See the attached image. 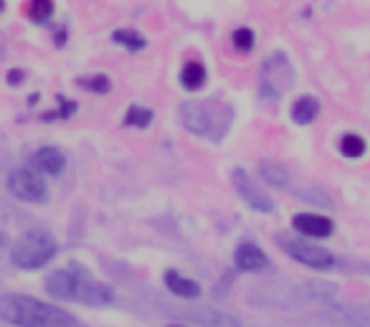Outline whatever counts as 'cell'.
I'll use <instances>...</instances> for the list:
<instances>
[{"instance_id":"1","label":"cell","mask_w":370,"mask_h":327,"mask_svg":"<svg viewBox=\"0 0 370 327\" xmlns=\"http://www.w3.org/2000/svg\"><path fill=\"white\" fill-rule=\"evenodd\" d=\"M0 320L13 327H84L71 312L29 294H0Z\"/></svg>"},{"instance_id":"2","label":"cell","mask_w":370,"mask_h":327,"mask_svg":"<svg viewBox=\"0 0 370 327\" xmlns=\"http://www.w3.org/2000/svg\"><path fill=\"white\" fill-rule=\"evenodd\" d=\"M180 122L190 135L210 137L213 142L224 139L233 122V112L229 105L208 99V102H183L180 105Z\"/></svg>"},{"instance_id":"3","label":"cell","mask_w":370,"mask_h":327,"mask_svg":"<svg viewBox=\"0 0 370 327\" xmlns=\"http://www.w3.org/2000/svg\"><path fill=\"white\" fill-rule=\"evenodd\" d=\"M56 251L59 244L51 231L31 229L15 241L13 251H10V261L23 272H33V269H41V266L49 264L51 259L56 257Z\"/></svg>"},{"instance_id":"4","label":"cell","mask_w":370,"mask_h":327,"mask_svg":"<svg viewBox=\"0 0 370 327\" xmlns=\"http://www.w3.org/2000/svg\"><path fill=\"white\" fill-rule=\"evenodd\" d=\"M294 84V66L282 51L272 54L261 63V77H259V94L269 102H277L292 89Z\"/></svg>"},{"instance_id":"5","label":"cell","mask_w":370,"mask_h":327,"mask_svg":"<svg viewBox=\"0 0 370 327\" xmlns=\"http://www.w3.org/2000/svg\"><path fill=\"white\" fill-rule=\"evenodd\" d=\"M277 244H279V249L284 251L286 257L294 259V261H300L302 266L320 269V272L335 266V257H332V251L312 244V241H307L305 236H277Z\"/></svg>"},{"instance_id":"6","label":"cell","mask_w":370,"mask_h":327,"mask_svg":"<svg viewBox=\"0 0 370 327\" xmlns=\"http://www.w3.org/2000/svg\"><path fill=\"white\" fill-rule=\"evenodd\" d=\"M8 190L18 198V201L26 203H41L49 198V188H46V181L38 170H31V167H15L8 175Z\"/></svg>"},{"instance_id":"7","label":"cell","mask_w":370,"mask_h":327,"mask_svg":"<svg viewBox=\"0 0 370 327\" xmlns=\"http://www.w3.org/2000/svg\"><path fill=\"white\" fill-rule=\"evenodd\" d=\"M231 181H233V188H236L238 198L252 211H256V213H272L274 211V201L269 198V193L259 188L256 183H254V178L246 173L244 167H233Z\"/></svg>"},{"instance_id":"8","label":"cell","mask_w":370,"mask_h":327,"mask_svg":"<svg viewBox=\"0 0 370 327\" xmlns=\"http://www.w3.org/2000/svg\"><path fill=\"white\" fill-rule=\"evenodd\" d=\"M114 300L112 287L99 282V279L89 277V274L79 272V284H77V302L82 305H91V307H102L109 305Z\"/></svg>"},{"instance_id":"9","label":"cell","mask_w":370,"mask_h":327,"mask_svg":"<svg viewBox=\"0 0 370 327\" xmlns=\"http://www.w3.org/2000/svg\"><path fill=\"white\" fill-rule=\"evenodd\" d=\"M292 229L305 238H327L332 236L335 223L322 213H297L292 218Z\"/></svg>"},{"instance_id":"10","label":"cell","mask_w":370,"mask_h":327,"mask_svg":"<svg viewBox=\"0 0 370 327\" xmlns=\"http://www.w3.org/2000/svg\"><path fill=\"white\" fill-rule=\"evenodd\" d=\"M233 264H236L238 272L256 274V272L269 269L272 261H269V257L261 251V246L252 244V241H244V244H238L236 251H233Z\"/></svg>"},{"instance_id":"11","label":"cell","mask_w":370,"mask_h":327,"mask_svg":"<svg viewBox=\"0 0 370 327\" xmlns=\"http://www.w3.org/2000/svg\"><path fill=\"white\" fill-rule=\"evenodd\" d=\"M77 284L79 272H71V269H59L46 277V292L61 302H77Z\"/></svg>"},{"instance_id":"12","label":"cell","mask_w":370,"mask_h":327,"mask_svg":"<svg viewBox=\"0 0 370 327\" xmlns=\"http://www.w3.org/2000/svg\"><path fill=\"white\" fill-rule=\"evenodd\" d=\"M33 165L38 173H46V175H61L63 173V165H66V158L59 147H41L38 153H33Z\"/></svg>"},{"instance_id":"13","label":"cell","mask_w":370,"mask_h":327,"mask_svg":"<svg viewBox=\"0 0 370 327\" xmlns=\"http://www.w3.org/2000/svg\"><path fill=\"white\" fill-rule=\"evenodd\" d=\"M259 175H261V181L266 185H272V188H286L292 178H289V170L282 165L279 160H272V158H264V160H259Z\"/></svg>"},{"instance_id":"14","label":"cell","mask_w":370,"mask_h":327,"mask_svg":"<svg viewBox=\"0 0 370 327\" xmlns=\"http://www.w3.org/2000/svg\"><path fill=\"white\" fill-rule=\"evenodd\" d=\"M165 287H168V292H173L180 300H196V297H201V284L188 277H183L180 272H173V269L165 274Z\"/></svg>"},{"instance_id":"15","label":"cell","mask_w":370,"mask_h":327,"mask_svg":"<svg viewBox=\"0 0 370 327\" xmlns=\"http://www.w3.org/2000/svg\"><path fill=\"white\" fill-rule=\"evenodd\" d=\"M317 117H320V102L314 97H309V94L300 97L292 105V119L297 125H312Z\"/></svg>"},{"instance_id":"16","label":"cell","mask_w":370,"mask_h":327,"mask_svg":"<svg viewBox=\"0 0 370 327\" xmlns=\"http://www.w3.org/2000/svg\"><path fill=\"white\" fill-rule=\"evenodd\" d=\"M180 84L188 91H198L206 84V66L201 61H188L180 69Z\"/></svg>"},{"instance_id":"17","label":"cell","mask_w":370,"mask_h":327,"mask_svg":"<svg viewBox=\"0 0 370 327\" xmlns=\"http://www.w3.org/2000/svg\"><path fill=\"white\" fill-rule=\"evenodd\" d=\"M365 150H368V142H365L360 135L355 132H345L340 137V153L350 160H357V158H363Z\"/></svg>"},{"instance_id":"18","label":"cell","mask_w":370,"mask_h":327,"mask_svg":"<svg viewBox=\"0 0 370 327\" xmlns=\"http://www.w3.org/2000/svg\"><path fill=\"white\" fill-rule=\"evenodd\" d=\"M112 38L119 43V46H125V49H130V51H142V49H145V38H142L137 31H130V28H122V31H117Z\"/></svg>"},{"instance_id":"19","label":"cell","mask_w":370,"mask_h":327,"mask_svg":"<svg viewBox=\"0 0 370 327\" xmlns=\"http://www.w3.org/2000/svg\"><path fill=\"white\" fill-rule=\"evenodd\" d=\"M29 15L36 23H46L54 15V0H31Z\"/></svg>"},{"instance_id":"20","label":"cell","mask_w":370,"mask_h":327,"mask_svg":"<svg viewBox=\"0 0 370 327\" xmlns=\"http://www.w3.org/2000/svg\"><path fill=\"white\" fill-rule=\"evenodd\" d=\"M150 122H153V112L145 109V107H130L127 109V117H125L127 127H140V130H145Z\"/></svg>"},{"instance_id":"21","label":"cell","mask_w":370,"mask_h":327,"mask_svg":"<svg viewBox=\"0 0 370 327\" xmlns=\"http://www.w3.org/2000/svg\"><path fill=\"white\" fill-rule=\"evenodd\" d=\"M231 41H233V49L236 51H244V54H249V51L254 49V31L252 28H236L233 31V36H231Z\"/></svg>"},{"instance_id":"22","label":"cell","mask_w":370,"mask_h":327,"mask_svg":"<svg viewBox=\"0 0 370 327\" xmlns=\"http://www.w3.org/2000/svg\"><path fill=\"white\" fill-rule=\"evenodd\" d=\"M82 86L84 89H89V91H94V94H107V91L112 89V84H109V79L107 77H102V74H97V77H86V79H82Z\"/></svg>"},{"instance_id":"23","label":"cell","mask_w":370,"mask_h":327,"mask_svg":"<svg viewBox=\"0 0 370 327\" xmlns=\"http://www.w3.org/2000/svg\"><path fill=\"white\" fill-rule=\"evenodd\" d=\"M18 82H23V71H10V74H8V84H18Z\"/></svg>"},{"instance_id":"24","label":"cell","mask_w":370,"mask_h":327,"mask_svg":"<svg viewBox=\"0 0 370 327\" xmlns=\"http://www.w3.org/2000/svg\"><path fill=\"white\" fill-rule=\"evenodd\" d=\"M3 246H6V234L0 231V249H3Z\"/></svg>"},{"instance_id":"25","label":"cell","mask_w":370,"mask_h":327,"mask_svg":"<svg viewBox=\"0 0 370 327\" xmlns=\"http://www.w3.org/2000/svg\"><path fill=\"white\" fill-rule=\"evenodd\" d=\"M3 6H6V3H3V0H0V13H3Z\"/></svg>"},{"instance_id":"26","label":"cell","mask_w":370,"mask_h":327,"mask_svg":"<svg viewBox=\"0 0 370 327\" xmlns=\"http://www.w3.org/2000/svg\"><path fill=\"white\" fill-rule=\"evenodd\" d=\"M168 327H185V325H168Z\"/></svg>"}]
</instances>
